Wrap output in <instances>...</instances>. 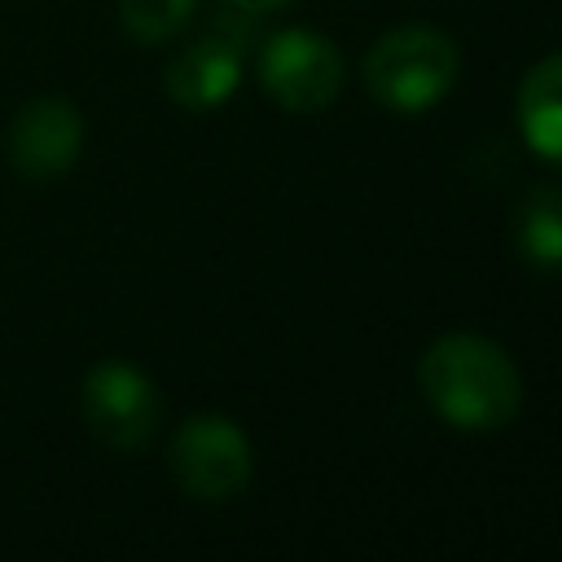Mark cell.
<instances>
[{
	"mask_svg": "<svg viewBox=\"0 0 562 562\" xmlns=\"http://www.w3.org/2000/svg\"><path fill=\"white\" fill-rule=\"evenodd\" d=\"M233 9H241V13H268V9H281V4H290V0H228Z\"/></svg>",
	"mask_w": 562,
	"mask_h": 562,
	"instance_id": "cell-11",
	"label": "cell"
},
{
	"mask_svg": "<svg viewBox=\"0 0 562 562\" xmlns=\"http://www.w3.org/2000/svg\"><path fill=\"white\" fill-rule=\"evenodd\" d=\"M167 465L184 496L233 501L255 470V448L246 430L224 413H193L180 422L167 448Z\"/></svg>",
	"mask_w": 562,
	"mask_h": 562,
	"instance_id": "cell-3",
	"label": "cell"
},
{
	"mask_svg": "<svg viewBox=\"0 0 562 562\" xmlns=\"http://www.w3.org/2000/svg\"><path fill=\"white\" fill-rule=\"evenodd\" d=\"M514 246L531 268H562V184H536L518 198Z\"/></svg>",
	"mask_w": 562,
	"mask_h": 562,
	"instance_id": "cell-9",
	"label": "cell"
},
{
	"mask_svg": "<svg viewBox=\"0 0 562 562\" xmlns=\"http://www.w3.org/2000/svg\"><path fill=\"white\" fill-rule=\"evenodd\" d=\"M246 18H220L202 40H193L189 48H180L167 61L162 88L180 110H220L237 92L241 53L250 44V22Z\"/></svg>",
	"mask_w": 562,
	"mask_h": 562,
	"instance_id": "cell-7",
	"label": "cell"
},
{
	"mask_svg": "<svg viewBox=\"0 0 562 562\" xmlns=\"http://www.w3.org/2000/svg\"><path fill=\"white\" fill-rule=\"evenodd\" d=\"M518 132L544 158L562 167V53L540 57L518 83Z\"/></svg>",
	"mask_w": 562,
	"mask_h": 562,
	"instance_id": "cell-8",
	"label": "cell"
},
{
	"mask_svg": "<svg viewBox=\"0 0 562 562\" xmlns=\"http://www.w3.org/2000/svg\"><path fill=\"white\" fill-rule=\"evenodd\" d=\"M360 75L378 105L395 114H426L452 92L461 75V53L439 26L408 22L373 40Z\"/></svg>",
	"mask_w": 562,
	"mask_h": 562,
	"instance_id": "cell-2",
	"label": "cell"
},
{
	"mask_svg": "<svg viewBox=\"0 0 562 562\" xmlns=\"http://www.w3.org/2000/svg\"><path fill=\"white\" fill-rule=\"evenodd\" d=\"M83 149V114L61 92L22 101L4 127V158L22 180H61Z\"/></svg>",
	"mask_w": 562,
	"mask_h": 562,
	"instance_id": "cell-6",
	"label": "cell"
},
{
	"mask_svg": "<svg viewBox=\"0 0 562 562\" xmlns=\"http://www.w3.org/2000/svg\"><path fill=\"white\" fill-rule=\"evenodd\" d=\"M198 0H119V22L136 44H162L180 35Z\"/></svg>",
	"mask_w": 562,
	"mask_h": 562,
	"instance_id": "cell-10",
	"label": "cell"
},
{
	"mask_svg": "<svg viewBox=\"0 0 562 562\" xmlns=\"http://www.w3.org/2000/svg\"><path fill=\"white\" fill-rule=\"evenodd\" d=\"M88 435L110 452H136L158 435L162 395L154 378L127 360H97L79 391Z\"/></svg>",
	"mask_w": 562,
	"mask_h": 562,
	"instance_id": "cell-4",
	"label": "cell"
},
{
	"mask_svg": "<svg viewBox=\"0 0 562 562\" xmlns=\"http://www.w3.org/2000/svg\"><path fill=\"white\" fill-rule=\"evenodd\" d=\"M417 391L457 430L487 435L518 417L522 373L496 338L443 334L417 360Z\"/></svg>",
	"mask_w": 562,
	"mask_h": 562,
	"instance_id": "cell-1",
	"label": "cell"
},
{
	"mask_svg": "<svg viewBox=\"0 0 562 562\" xmlns=\"http://www.w3.org/2000/svg\"><path fill=\"white\" fill-rule=\"evenodd\" d=\"M259 83L290 114H321L342 92V53L307 26L272 31L259 48Z\"/></svg>",
	"mask_w": 562,
	"mask_h": 562,
	"instance_id": "cell-5",
	"label": "cell"
}]
</instances>
